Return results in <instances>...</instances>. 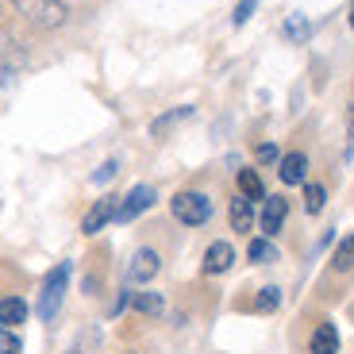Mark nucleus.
I'll use <instances>...</instances> for the list:
<instances>
[{"label": "nucleus", "instance_id": "obj_1", "mask_svg": "<svg viewBox=\"0 0 354 354\" xmlns=\"http://www.w3.org/2000/svg\"><path fill=\"white\" fill-rule=\"evenodd\" d=\"M70 274H73V266L70 262H58L50 270V274L43 277V292H39V319L43 324H54L58 319V312H62V301H66V289H70Z\"/></svg>", "mask_w": 354, "mask_h": 354}, {"label": "nucleus", "instance_id": "obj_2", "mask_svg": "<svg viewBox=\"0 0 354 354\" xmlns=\"http://www.w3.org/2000/svg\"><path fill=\"white\" fill-rule=\"evenodd\" d=\"M169 212H174L177 223H185V227H201V223L212 220V201L196 189H185V193H177L169 201Z\"/></svg>", "mask_w": 354, "mask_h": 354}, {"label": "nucleus", "instance_id": "obj_3", "mask_svg": "<svg viewBox=\"0 0 354 354\" xmlns=\"http://www.w3.org/2000/svg\"><path fill=\"white\" fill-rule=\"evenodd\" d=\"M12 4H16L19 16L31 19L35 27H43V31L62 27L66 19H70V8H66L62 0H12Z\"/></svg>", "mask_w": 354, "mask_h": 354}, {"label": "nucleus", "instance_id": "obj_4", "mask_svg": "<svg viewBox=\"0 0 354 354\" xmlns=\"http://www.w3.org/2000/svg\"><path fill=\"white\" fill-rule=\"evenodd\" d=\"M158 270H162L158 250L142 247V250H135V254H131V266H127V281H131V285H147V281H154V277H158Z\"/></svg>", "mask_w": 354, "mask_h": 354}, {"label": "nucleus", "instance_id": "obj_5", "mask_svg": "<svg viewBox=\"0 0 354 354\" xmlns=\"http://www.w3.org/2000/svg\"><path fill=\"white\" fill-rule=\"evenodd\" d=\"M115 212H120V196H104V201H97V204L85 212L81 231H85V235H97V231H104L108 223L115 220Z\"/></svg>", "mask_w": 354, "mask_h": 354}, {"label": "nucleus", "instance_id": "obj_6", "mask_svg": "<svg viewBox=\"0 0 354 354\" xmlns=\"http://www.w3.org/2000/svg\"><path fill=\"white\" fill-rule=\"evenodd\" d=\"M154 201H158V196H154V189H151V185H135L131 193H127L124 201H120V212H115V220H120V223H131L135 216H142Z\"/></svg>", "mask_w": 354, "mask_h": 354}, {"label": "nucleus", "instance_id": "obj_7", "mask_svg": "<svg viewBox=\"0 0 354 354\" xmlns=\"http://www.w3.org/2000/svg\"><path fill=\"white\" fill-rule=\"evenodd\" d=\"M231 262H235V250L227 239H216L212 247L204 250V274H227Z\"/></svg>", "mask_w": 354, "mask_h": 354}, {"label": "nucleus", "instance_id": "obj_8", "mask_svg": "<svg viewBox=\"0 0 354 354\" xmlns=\"http://www.w3.org/2000/svg\"><path fill=\"white\" fill-rule=\"evenodd\" d=\"M277 177H281L285 185H304V177H308V158H304L301 151L285 154V158L277 162Z\"/></svg>", "mask_w": 354, "mask_h": 354}, {"label": "nucleus", "instance_id": "obj_9", "mask_svg": "<svg viewBox=\"0 0 354 354\" xmlns=\"http://www.w3.org/2000/svg\"><path fill=\"white\" fill-rule=\"evenodd\" d=\"M100 343H104V331L97 324H85V328L73 335V343L66 346V354H100Z\"/></svg>", "mask_w": 354, "mask_h": 354}, {"label": "nucleus", "instance_id": "obj_10", "mask_svg": "<svg viewBox=\"0 0 354 354\" xmlns=\"http://www.w3.org/2000/svg\"><path fill=\"white\" fill-rule=\"evenodd\" d=\"M285 216H289V201H285V196H270L266 208H262V231L266 235H277L281 223H285Z\"/></svg>", "mask_w": 354, "mask_h": 354}, {"label": "nucleus", "instance_id": "obj_11", "mask_svg": "<svg viewBox=\"0 0 354 354\" xmlns=\"http://www.w3.org/2000/svg\"><path fill=\"white\" fill-rule=\"evenodd\" d=\"M308 351L312 354H339V331H335V324H328V319H324V324L312 331Z\"/></svg>", "mask_w": 354, "mask_h": 354}, {"label": "nucleus", "instance_id": "obj_12", "mask_svg": "<svg viewBox=\"0 0 354 354\" xmlns=\"http://www.w3.org/2000/svg\"><path fill=\"white\" fill-rule=\"evenodd\" d=\"M231 227L243 231V235L254 227V204H250L247 196H235V201H231Z\"/></svg>", "mask_w": 354, "mask_h": 354}, {"label": "nucleus", "instance_id": "obj_13", "mask_svg": "<svg viewBox=\"0 0 354 354\" xmlns=\"http://www.w3.org/2000/svg\"><path fill=\"white\" fill-rule=\"evenodd\" d=\"M24 319H27V304L19 297H4L0 301V328H16Z\"/></svg>", "mask_w": 354, "mask_h": 354}, {"label": "nucleus", "instance_id": "obj_14", "mask_svg": "<svg viewBox=\"0 0 354 354\" xmlns=\"http://www.w3.org/2000/svg\"><path fill=\"white\" fill-rule=\"evenodd\" d=\"M131 304L142 316H162L166 312V297L162 292H131Z\"/></svg>", "mask_w": 354, "mask_h": 354}, {"label": "nucleus", "instance_id": "obj_15", "mask_svg": "<svg viewBox=\"0 0 354 354\" xmlns=\"http://www.w3.org/2000/svg\"><path fill=\"white\" fill-rule=\"evenodd\" d=\"M262 177L254 174V169H239V196H247V201H262Z\"/></svg>", "mask_w": 354, "mask_h": 354}, {"label": "nucleus", "instance_id": "obj_16", "mask_svg": "<svg viewBox=\"0 0 354 354\" xmlns=\"http://www.w3.org/2000/svg\"><path fill=\"white\" fill-rule=\"evenodd\" d=\"M189 115H193V108H189V104H181V108H174V112L158 115V120L151 124V131H154V135H162V131H169L174 124H181V120H189Z\"/></svg>", "mask_w": 354, "mask_h": 354}, {"label": "nucleus", "instance_id": "obj_17", "mask_svg": "<svg viewBox=\"0 0 354 354\" xmlns=\"http://www.w3.org/2000/svg\"><path fill=\"white\" fill-rule=\"evenodd\" d=\"M247 254H250V262H277V247L270 239H250V247H247Z\"/></svg>", "mask_w": 354, "mask_h": 354}, {"label": "nucleus", "instance_id": "obj_18", "mask_svg": "<svg viewBox=\"0 0 354 354\" xmlns=\"http://www.w3.org/2000/svg\"><path fill=\"white\" fill-rule=\"evenodd\" d=\"M331 266H335V270H351V266H354V235L339 239V247H335V258H331Z\"/></svg>", "mask_w": 354, "mask_h": 354}, {"label": "nucleus", "instance_id": "obj_19", "mask_svg": "<svg viewBox=\"0 0 354 354\" xmlns=\"http://www.w3.org/2000/svg\"><path fill=\"white\" fill-rule=\"evenodd\" d=\"M324 204H328V189L324 185H304V208H308V216H319Z\"/></svg>", "mask_w": 354, "mask_h": 354}, {"label": "nucleus", "instance_id": "obj_20", "mask_svg": "<svg viewBox=\"0 0 354 354\" xmlns=\"http://www.w3.org/2000/svg\"><path fill=\"white\" fill-rule=\"evenodd\" d=\"M285 35H289L292 43H304V39H308V19H304V16H292L289 24H285Z\"/></svg>", "mask_w": 354, "mask_h": 354}, {"label": "nucleus", "instance_id": "obj_21", "mask_svg": "<svg viewBox=\"0 0 354 354\" xmlns=\"http://www.w3.org/2000/svg\"><path fill=\"white\" fill-rule=\"evenodd\" d=\"M24 351V343H19V335L12 328H0V354H19Z\"/></svg>", "mask_w": 354, "mask_h": 354}, {"label": "nucleus", "instance_id": "obj_22", "mask_svg": "<svg viewBox=\"0 0 354 354\" xmlns=\"http://www.w3.org/2000/svg\"><path fill=\"white\" fill-rule=\"evenodd\" d=\"M277 304H281V289H274V285H270V289H262V297H258L254 308L258 312H274Z\"/></svg>", "mask_w": 354, "mask_h": 354}, {"label": "nucleus", "instance_id": "obj_23", "mask_svg": "<svg viewBox=\"0 0 354 354\" xmlns=\"http://www.w3.org/2000/svg\"><path fill=\"white\" fill-rule=\"evenodd\" d=\"M115 169H120V162H115V158H108L104 166H100L97 174H93V185H108V181L115 177Z\"/></svg>", "mask_w": 354, "mask_h": 354}, {"label": "nucleus", "instance_id": "obj_24", "mask_svg": "<svg viewBox=\"0 0 354 354\" xmlns=\"http://www.w3.org/2000/svg\"><path fill=\"white\" fill-rule=\"evenodd\" d=\"M254 4H258V0H239V4H235V16H231V19H235V27H243L250 16H254Z\"/></svg>", "mask_w": 354, "mask_h": 354}, {"label": "nucleus", "instance_id": "obj_25", "mask_svg": "<svg viewBox=\"0 0 354 354\" xmlns=\"http://www.w3.org/2000/svg\"><path fill=\"white\" fill-rule=\"evenodd\" d=\"M258 162H281V158H277V147H270V142L258 147Z\"/></svg>", "mask_w": 354, "mask_h": 354}, {"label": "nucleus", "instance_id": "obj_26", "mask_svg": "<svg viewBox=\"0 0 354 354\" xmlns=\"http://www.w3.org/2000/svg\"><path fill=\"white\" fill-rule=\"evenodd\" d=\"M351 27H354V4H351Z\"/></svg>", "mask_w": 354, "mask_h": 354}, {"label": "nucleus", "instance_id": "obj_27", "mask_svg": "<svg viewBox=\"0 0 354 354\" xmlns=\"http://www.w3.org/2000/svg\"><path fill=\"white\" fill-rule=\"evenodd\" d=\"M127 354H135V351H127Z\"/></svg>", "mask_w": 354, "mask_h": 354}]
</instances>
